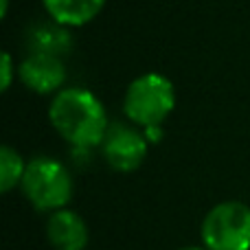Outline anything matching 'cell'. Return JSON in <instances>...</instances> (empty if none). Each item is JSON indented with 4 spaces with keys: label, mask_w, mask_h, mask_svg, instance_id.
Returning a JSON list of instances; mask_svg holds the SVG:
<instances>
[{
    "label": "cell",
    "mask_w": 250,
    "mask_h": 250,
    "mask_svg": "<svg viewBox=\"0 0 250 250\" xmlns=\"http://www.w3.org/2000/svg\"><path fill=\"white\" fill-rule=\"evenodd\" d=\"M16 75H18V68L13 66L11 53L4 51V53H2V70H0V90L7 92L9 88H11V83H13V79H16Z\"/></svg>",
    "instance_id": "11"
},
{
    "label": "cell",
    "mask_w": 250,
    "mask_h": 250,
    "mask_svg": "<svg viewBox=\"0 0 250 250\" xmlns=\"http://www.w3.org/2000/svg\"><path fill=\"white\" fill-rule=\"evenodd\" d=\"M24 171H26V160L22 158L20 151L13 149L11 145L0 147V191L9 193L16 187H20Z\"/></svg>",
    "instance_id": "10"
},
{
    "label": "cell",
    "mask_w": 250,
    "mask_h": 250,
    "mask_svg": "<svg viewBox=\"0 0 250 250\" xmlns=\"http://www.w3.org/2000/svg\"><path fill=\"white\" fill-rule=\"evenodd\" d=\"M9 13V0H0V18H7Z\"/></svg>",
    "instance_id": "12"
},
{
    "label": "cell",
    "mask_w": 250,
    "mask_h": 250,
    "mask_svg": "<svg viewBox=\"0 0 250 250\" xmlns=\"http://www.w3.org/2000/svg\"><path fill=\"white\" fill-rule=\"evenodd\" d=\"M173 108H176V86L163 73H145L136 77L123 97L125 117L141 129L163 125Z\"/></svg>",
    "instance_id": "2"
},
{
    "label": "cell",
    "mask_w": 250,
    "mask_h": 250,
    "mask_svg": "<svg viewBox=\"0 0 250 250\" xmlns=\"http://www.w3.org/2000/svg\"><path fill=\"white\" fill-rule=\"evenodd\" d=\"M200 237L207 250H250V207L237 200L215 204L204 215Z\"/></svg>",
    "instance_id": "4"
},
{
    "label": "cell",
    "mask_w": 250,
    "mask_h": 250,
    "mask_svg": "<svg viewBox=\"0 0 250 250\" xmlns=\"http://www.w3.org/2000/svg\"><path fill=\"white\" fill-rule=\"evenodd\" d=\"M46 239L55 250H86L90 233L79 213L60 208L46 220Z\"/></svg>",
    "instance_id": "7"
},
{
    "label": "cell",
    "mask_w": 250,
    "mask_h": 250,
    "mask_svg": "<svg viewBox=\"0 0 250 250\" xmlns=\"http://www.w3.org/2000/svg\"><path fill=\"white\" fill-rule=\"evenodd\" d=\"M147 151H149V141L145 132L125 123H110L108 134L101 143V154L105 163L121 173L136 171L147 158Z\"/></svg>",
    "instance_id": "5"
},
{
    "label": "cell",
    "mask_w": 250,
    "mask_h": 250,
    "mask_svg": "<svg viewBox=\"0 0 250 250\" xmlns=\"http://www.w3.org/2000/svg\"><path fill=\"white\" fill-rule=\"evenodd\" d=\"M18 77L35 95H57L66 82V66L60 55L31 51L18 66Z\"/></svg>",
    "instance_id": "6"
},
{
    "label": "cell",
    "mask_w": 250,
    "mask_h": 250,
    "mask_svg": "<svg viewBox=\"0 0 250 250\" xmlns=\"http://www.w3.org/2000/svg\"><path fill=\"white\" fill-rule=\"evenodd\" d=\"M180 250H207L204 246H185V248H180Z\"/></svg>",
    "instance_id": "13"
},
{
    "label": "cell",
    "mask_w": 250,
    "mask_h": 250,
    "mask_svg": "<svg viewBox=\"0 0 250 250\" xmlns=\"http://www.w3.org/2000/svg\"><path fill=\"white\" fill-rule=\"evenodd\" d=\"M20 189L35 211L53 213L66 208L73 198V176L62 160L35 156L26 163Z\"/></svg>",
    "instance_id": "3"
},
{
    "label": "cell",
    "mask_w": 250,
    "mask_h": 250,
    "mask_svg": "<svg viewBox=\"0 0 250 250\" xmlns=\"http://www.w3.org/2000/svg\"><path fill=\"white\" fill-rule=\"evenodd\" d=\"M31 51L38 53H51V55H64L73 48V40H70L68 26H62L51 20V24H35L29 31V40H26Z\"/></svg>",
    "instance_id": "9"
},
{
    "label": "cell",
    "mask_w": 250,
    "mask_h": 250,
    "mask_svg": "<svg viewBox=\"0 0 250 250\" xmlns=\"http://www.w3.org/2000/svg\"><path fill=\"white\" fill-rule=\"evenodd\" d=\"M48 18L68 29H77L92 22L104 11L108 0H42Z\"/></svg>",
    "instance_id": "8"
},
{
    "label": "cell",
    "mask_w": 250,
    "mask_h": 250,
    "mask_svg": "<svg viewBox=\"0 0 250 250\" xmlns=\"http://www.w3.org/2000/svg\"><path fill=\"white\" fill-rule=\"evenodd\" d=\"M48 121L75 149L101 147L108 134V114L101 99L88 88H62L48 105Z\"/></svg>",
    "instance_id": "1"
}]
</instances>
